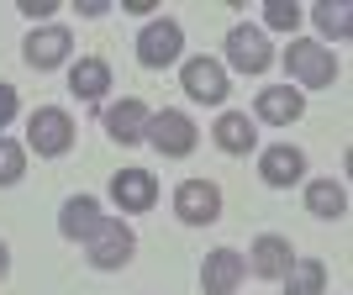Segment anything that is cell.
Instances as JSON below:
<instances>
[{
	"label": "cell",
	"instance_id": "obj_23",
	"mask_svg": "<svg viewBox=\"0 0 353 295\" xmlns=\"http://www.w3.org/2000/svg\"><path fill=\"white\" fill-rule=\"evenodd\" d=\"M264 21H269L274 32H295V21H301V6H295V0H269Z\"/></svg>",
	"mask_w": 353,
	"mask_h": 295
},
{
	"label": "cell",
	"instance_id": "obj_14",
	"mask_svg": "<svg viewBox=\"0 0 353 295\" xmlns=\"http://www.w3.org/2000/svg\"><path fill=\"white\" fill-rule=\"evenodd\" d=\"M306 111V95L290 85H274V90H259V116L274 121V127H290L295 116Z\"/></svg>",
	"mask_w": 353,
	"mask_h": 295
},
{
	"label": "cell",
	"instance_id": "obj_26",
	"mask_svg": "<svg viewBox=\"0 0 353 295\" xmlns=\"http://www.w3.org/2000/svg\"><path fill=\"white\" fill-rule=\"evenodd\" d=\"M105 6H111V0H79V11H85V16H105Z\"/></svg>",
	"mask_w": 353,
	"mask_h": 295
},
{
	"label": "cell",
	"instance_id": "obj_2",
	"mask_svg": "<svg viewBox=\"0 0 353 295\" xmlns=\"http://www.w3.org/2000/svg\"><path fill=\"white\" fill-rule=\"evenodd\" d=\"M143 137L159 148L163 159H185V153H195V121L185 116V111H153L148 127H143Z\"/></svg>",
	"mask_w": 353,
	"mask_h": 295
},
{
	"label": "cell",
	"instance_id": "obj_21",
	"mask_svg": "<svg viewBox=\"0 0 353 295\" xmlns=\"http://www.w3.org/2000/svg\"><path fill=\"white\" fill-rule=\"evenodd\" d=\"M316 27L332 32V37H348L353 32V11L343 6V0H322V6H316Z\"/></svg>",
	"mask_w": 353,
	"mask_h": 295
},
{
	"label": "cell",
	"instance_id": "obj_17",
	"mask_svg": "<svg viewBox=\"0 0 353 295\" xmlns=\"http://www.w3.org/2000/svg\"><path fill=\"white\" fill-rule=\"evenodd\" d=\"M253 269H259V274H269V280H280L285 269L295 264V253H290V243H285V237H274V232H264L259 237V243H253Z\"/></svg>",
	"mask_w": 353,
	"mask_h": 295
},
{
	"label": "cell",
	"instance_id": "obj_6",
	"mask_svg": "<svg viewBox=\"0 0 353 295\" xmlns=\"http://www.w3.org/2000/svg\"><path fill=\"white\" fill-rule=\"evenodd\" d=\"M227 63L237 74H264L274 63V48L264 43V32L259 27H232L227 32Z\"/></svg>",
	"mask_w": 353,
	"mask_h": 295
},
{
	"label": "cell",
	"instance_id": "obj_3",
	"mask_svg": "<svg viewBox=\"0 0 353 295\" xmlns=\"http://www.w3.org/2000/svg\"><path fill=\"white\" fill-rule=\"evenodd\" d=\"M27 143L37 148L43 159H59V153H69V148H74V121H69V111H59V105L32 111V121H27Z\"/></svg>",
	"mask_w": 353,
	"mask_h": 295
},
{
	"label": "cell",
	"instance_id": "obj_10",
	"mask_svg": "<svg viewBox=\"0 0 353 295\" xmlns=\"http://www.w3.org/2000/svg\"><path fill=\"white\" fill-rule=\"evenodd\" d=\"M259 174H264V185H274V190H290L295 179L306 174V153H301V148H290V143H274V148H264Z\"/></svg>",
	"mask_w": 353,
	"mask_h": 295
},
{
	"label": "cell",
	"instance_id": "obj_25",
	"mask_svg": "<svg viewBox=\"0 0 353 295\" xmlns=\"http://www.w3.org/2000/svg\"><path fill=\"white\" fill-rule=\"evenodd\" d=\"M11 116H16V90H11V85H0V127H6Z\"/></svg>",
	"mask_w": 353,
	"mask_h": 295
},
{
	"label": "cell",
	"instance_id": "obj_4",
	"mask_svg": "<svg viewBox=\"0 0 353 295\" xmlns=\"http://www.w3.org/2000/svg\"><path fill=\"white\" fill-rule=\"evenodd\" d=\"M174 211H179V221H190V227H211V221L221 216V190L211 179H185L174 190Z\"/></svg>",
	"mask_w": 353,
	"mask_h": 295
},
{
	"label": "cell",
	"instance_id": "obj_12",
	"mask_svg": "<svg viewBox=\"0 0 353 295\" xmlns=\"http://www.w3.org/2000/svg\"><path fill=\"white\" fill-rule=\"evenodd\" d=\"M111 195H117L121 211H148L159 201V179L148 174V169H121V174L111 179Z\"/></svg>",
	"mask_w": 353,
	"mask_h": 295
},
{
	"label": "cell",
	"instance_id": "obj_9",
	"mask_svg": "<svg viewBox=\"0 0 353 295\" xmlns=\"http://www.w3.org/2000/svg\"><path fill=\"white\" fill-rule=\"evenodd\" d=\"M243 274H248V258L232 248H216L206 258V269H201V290L206 295H232L237 285H243Z\"/></svg>",
	"mask_w": 353,
	"mask_h": 295
},
{
	"label": "cell",
	"instance_id": "obj_20",
	"mask_svg": "<svg viewBox=\"0 0 353 295\" xmlns=\"http://www.w3.org/2000/svg\"><path fill=\"white\" fill-rule=\"evenodd\" d=\"M322 285H327L322 258H295L285 269V295H322Z\"/></svg>",
	"mask_w": 353,
	"mask_h": 295
},
{
	"label": "cell",
	"instance_id": "obj_11",
	"mask_svg": "<svg viewBox=\"0 0 353 295\" xmlns=\"http://www.w3.org/2000/svg\"><path fill=\"white\" fill-rule=\"evenodd\" d=\"M132 258V227L127 221H105L101 237H90V264L95 269H121Z\"/></svg>",
	"mask_w": 353,
	"mask_h": 295
},
{
	"label": "cell",
	"instance_id": "obj_18",
	"mask_svg": "<svg viewBox=\"0 0 353 295\" xmlns=\"http://www.w3.org/2000/svg\"><path fill=\"white\" fill-rule=\"evenodd\" d=\"M306 211L322 221H338L343 211H348V195H343L338 179H316V185H306Z\"/></svg>",
	"mask_w": 353,
	"mask_h": 295
},
{
	"label": "cell",
	"instance_id": "obj_24",
	"mask_svg": "<svg viewBox=\"0 0 353 295\" xmlns=\"http://www.w3.org/2000/svg\"><path fill=\"white\" fill-rule=\"evenodd\" d=\"M16 6H21V11H27L32 21H43V16H53V11H59V0H16Z\"/></svg>",
	"mask_w": 353,
	"mask_h": 295
},
{
	"label": "cell",
	"instance_id": "obj_1",
	"mask_svg": "<svg viewBox=\"0 0 353 295\" xmlns=\"http://www.w3.org/2000/svg\"><path fill=\"white\" fill-rule=\"evenodd\" d=\"M285 69H290L306 90H327L332 79H338V59H332V48L311 43V37H295V43L285 48Z\"/></svg>",
	"mask_w": 353,
	"mask_h": 295
},
{
	"label": "cell",
	"instance_id": "obj_13",
	"mask_svg": "<svg viewBox=\"0 0 353 295\" xmlns=\"http://www.w3.org/2000/svg\"><path fill=\"white\" fill-rule=\"evenodd\" d=\"M69 48H74V37L63 27H37L27 37V63L32 69H59V63L69 59Z\"/></svg>",
	"mask_w": 353,
	"mask_h": 295
},
{
	"label": "cell",
	"instance_id": "obj_27",
	"mask_svg": "<svg viewBox=\"0 0 353 295\" xmlns=\"http://www.w3.org/2000/svg\"><path fill=\"white\" fill-rule=\"evenodd\" d=\"M6 269H11V253H6V243H0V280H6Z\"/></svg>",
	"mask_w": 353,
	"mask_h": 295
},
{
	"label": "cell",
	"instance_id": "obj_15",
	"mask_svg": "<svg viewBox=\"0 0 353 295\" xmlns=\"http://www.w3.org/2000/svg\"><path fill=\"white\" fill-rule=\"evenodd\" d=\"M148 116H153V111H148L143 101H117L111 111H105V132L117 137V143H137L143 127H148Z\"/></svg>",
	"mask_w": 353,
	"mask_h": 295
},
{
	"label": "cell",
	"instance_id": "obj_7",
	"mask_svg": "<svg viewBox=\"0 0 353 295\" xmlns=\"http://www.w3.org/2000/svg\"><path fill=\"white\" fill-rule=\"evenodd\" d=\"M179 85H185V95L190 101H227V69H221L216 59H185V69H179Z\"/></svg>",
	"mask_w": 353,
	"mask_h": 295
},
{
	"label": "cell",
	"instance_id": "obj_16",
	"mask_svg": "<svg viewBox=\"0 0 353 295\" xmlns=\"http://www.w3.org/2000/svg\"><path fill=\"white\" fill-rule=\"evenodd\" d=\"M69 90L79 95V101H101L105 90H111V69H105V59H79L69 69Z\"/></svg>",
	"mask_w": 353,
	"mask_h": 295
},
{
	"label": "cell",
	"instance_id": "obj_19",
	"mask_svg": "<svg viewBox=\"0 0 353 295\" xmlns=\"http://www.w3.org/2000/svg\"><path fill=\"white\" fill-rule=\"evenodd\" d=\"M253 143H259V132H253V121L243 116V111H227V116L216 121V148L221 153H253Z\"/></svg>",
	"mask_w": 353,
	"mask_h": 295
},
{
	"label": "cell",
	"instance_id": "obj_5",
	"mask_svg": "<svg viewBox=\"0 0 353 295\" xmlns=\"http://www.w3.org/2000/svg\"><path fill=\"white\" fill-rule=\"evenodd\" d=\"M179 48H185V32H179V21H148L143 32H137V59L148 63V69H163V63L179 59Z\"/></svg>",
	"mask_w": 353,
	"mask_h": 295
},
{
	"label": "cell",
	"instance_id": "obj_8",
	"mask_svg": "<svg viewBox=\"0 0 353 295\" xmlns=\"http://www.w3.org/2000/svg\"><path fill=\"white\" fill-rule=\"evenodd\" d=\"M105 221H111V216L101 211V201L74 195V201H63V211H59V232L69 237V243H90V237H101Z\"/></svg>",
	"mask_w": 353,
	"mask_h": 295
},
{
	"label": "cell",
	"instance_id": "obj_22",
	"mask_svg": "<svg viewBox=\"0 0 353 295\" xmlns=\"http://www.w3.org/2000/svg\"><path fill=\"white\" fill-rule=\"evenodd\" d=\"M21 169H27V153H21V143L0 137V185H16V179H21Z\"/></svg>",
	"mask_w": 353,
	"mask_h": 295
}]
</instances>
